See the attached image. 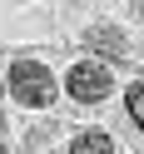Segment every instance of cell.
I'll list each match as a JSON object with an SVG mask.
<instances>
[{
	"instance_id": "7a4b0ae2",
	"label": "cell",
	"mask_w": 144,
	"mask_h": 154,
	"mask_svg": "<svg viewBox=\"0 0 144 154\" xmlns=\"http://www.w3.org/2000/svg\"><path fill=\"white\" fill-rule=\"evenodd\" d=\"M65 94L75 104H104L114 94V70L104 60H75L65 75Z\"/></svg>"
},
{
	"instance_id": "52a82bcc",
	"label": "cell",
	"mask_w": 144,
	"mask_h": 154,
	"mask_svg": "<svg viewBox=\"0 0 144 154\" xmlns=\"http://www.w3.org/2000/svg\"><path fill=\"white\" fill-rule=\"evenodd\" d=\"M0 90H5V65H0Z\"/></svg>"
},
{
	"instance_id": "ba28073f",
	"label": "cell",
	"mask_w": 144,
	"mask_h": 154,
	"mask_svg": "<svg viewBox=\"0 0 144 154\" xmlns=\"http://www.w3.org/2000/svg\"><path fill=\"white\" fill-rule=\"evenodd\" d=\"M0 154H5V139H0Z\"/></svg>"
},
{
	"instance_id": "277c9868",
	"label": "cell",
	"mask_w": 144,
	"mask_h": 154,
	"mask_svg": "<svg viewBox=\"0 0 144 154\" xmlns=\"http://www.w3.org/2000/svg\"><path fill=\"white\" fill-rule=\"evenodd\" d=\"M70 154H114V134L109 129H80L70 139Z\"/></svg>"
},
{
	"instance_id": "3957f363",
	"label": "cell",
	"mask_w": 144,
	"mask_h": 154,
	"mask_svg": "<svg viewBox=\"0 0 144 154\" xmlns=\"http://www.w3.org/2000/svg\"><path fill=\"white\" fill-rule=\"evenodd\" d=\"M80 40H84V50H90L94 60H104V65L129 55V40H124V30H114V25H90Z\"/></svg>"
},
{
	"instance_id": "5b68a950",
	"label": "cell",
	"mask_w": 144,
	"mask_h": 154,
	"mask_svg": "<svg viewBox=\"0 0 144 154\" xmlns=\"http://www.w3.org/2000/svg\"><path fill=\"white\" fill-rule=\"evenodd\" d=\"M124 114H129L134 129H144V80H134L129 90H124Z\"/></svg>"
},
{
	"instance_id": "8992f818",
	"label": "cell",
	"mask_w": 144,
	"mask_h": 154,
	"mask_svg": "<svg viewBox=\"0 0 144 154\" xmlns=\"http://www.w3.org/2000/svg\"><path fill=\"white\" fill-rule=\"evenodd\" d=\"M134 15H139V20H144V0H134Z\"/></svg>"
},
{
	"instance_id": "6da1fadb",
	"label": "cell",
	"mask_w": 144,
	"mask_h": 154,
	"mask_svg": "<svg viewBox=\"0 0 144 154\" xmlns=\"http://www.w3.org/2000/svg\"><path fill=\"white\" fill-rule=\"evenodd\" d=\"M5 85H10L15 104H25V109H50L55 94H60V85H55L50 65L35 60V55H25V60H15L10 70H5Z\"/></svg>"
}]
</instances>
